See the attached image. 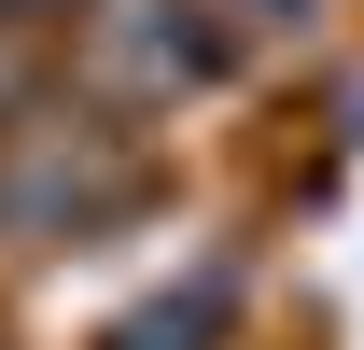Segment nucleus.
<instances>
[{
    "label": "nucleus",
    "mask_w": 364,
    "mask_h": 350,
    "mask_svg": "<svg viewBox=\"0 0 364 350\" xmlns=\"http://www.w3.org/2000/svg\"><path fill=\"white\" fill-rule=\"evenodd\" d=\"M98 211H127V169L112 154H70V140H14L0 154V238H70Z\"/></svg>",
    "instance_id": "nucleus-1"
},
{
    "label": "nucleus",
    "mask_w": 364,
    "mask_h": 350,
    "mask_svg": "<svg viewBox=\"0 0 364 350\" xmlns=\"http://www.w3.org/2000/svg\"><path fill=\"white\" fill-rule=\"evenodd\" d=\"M0 14H43V0H0Z\"/></svg>",
    "instance_id": "nucleus-3"
},
{
    "label": "nucleus",
    "mask_w": 364,
    "mask_h": 350,
    "mask_svg": "<svg viewBox=\"0 0 364 350\" xmlns=\"http://www.w3.org/2000/svg\"><path fill=\"white\" fill-rule=\"evenodd\" d=\"M196 336H210V295H196V308H154V322H127L112 350H196Z\"/></svg>",
    "instance_id": "nucleus-2"
}]
</instances>
